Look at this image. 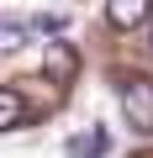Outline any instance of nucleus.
<instances>
[{"instance_id": "1", "label": "nucleus", "mask_w": 153, "mask_h": 158, "mask_svg": "<svg viewBox=\"0 0 153 158\" xmlns=\"http://www.w3.org/2000/svg\"><path fill=\"white\" fill-rule=\"evenodd\" d=\"M121 116L132 121V132H153V79H121Z\"/></svg>"}, {"instance_id": "2", "label": "nucleus", "mask_w": 153, "mask_h": 158, "mask_svg": "<svg viewBox=\"0 0 153 158\" xmlns=\"http://www.w3.org/2000/svg\"><path fill=\"white\" fill-rule=\"evenodd\" d=\"M74 69H79V58H74L69 42H48V58H42V74H48V85H69Z\"/></svg>"}, {"instance_id": "3", "label": "nucleus", "mask_w": 153, "mask_h": 158, "mask_svg": "<svg viewBox=\"0 0 153 158\" xmlns=\"http://www.w3.org/2000/svg\"><path fill=\"white\" fill-rule=\"evenodd\" d=\"M106 16H111V27L132 32V27H142L153 16V0H106Z\"/></svg>"}, {"instance_id": "4", "label": "nucleus", "mask_w": 153, "mask_h": 158, "mask_svg": "<svg viewBox=\"0 0 153 158\" xmlns=\"http://www.w3.org/2000/svg\"><path fill=\"white\" fill-rule=\"evenodd\" d=\"M106 148H111V137H106L100 127L74 132V137H69V158H106Z\"/></svg>"}, {"instance_id": "5", "label": "nucleus", "mask_w": 153, "mask_h": 158, "mask_svg": "<svg viewBox=\"0 0 153 158\" xmlns=\"http://www.w3.org/2000/svg\"><path fill=\"white\" fill-rule=\"evenodd\" d=\"M21 121H27V100H21V90H0V127L16 132Z\"/></svg>"}, {"instance_id": "6", "label": "nucleus", "mask_w": 153, "mask_h": 158, "mask_svg": "<svg viewBox=\"0 0 153 158\" xmlns=\"http://www.w3.org/2000/svg\"><path fill=\"white\" fill-rule=\"evenodd\" d=\"M32 37H37L32 21H6V27H0V48H6V53H21Z\"/></svg>"}, {"instance_id": "7", "label": "nucleus", "mask_w": 153, "mask_h": 158, "mask_svg": "<svg viewBox=\"0 0 153 158\" xmlns=\"http://www.w3.org/2000/svg\"><path fill=\"white\" fill-rule=\"evenodd\" d=\"M27 21H32L37 37H63V32H69V16H63V11H37V16H27Z\"/></svg>"}]
</instances>
